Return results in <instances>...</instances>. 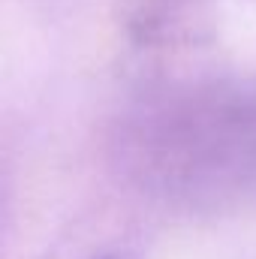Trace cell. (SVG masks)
<instances>
[{
	"instance_id": "cell-1",
	"label": "cell",
	"mask_w": 256,
	"mask_h": 259,
	"mask_svg": "<svg viewBox=\"0 0 256 259\" xmlns=\"http://www.w3.org/2000/svg\"><path fill=\"white\" fill-rule=\"evenodd\" d=\"M115 154L172 199H256V78L205 81L142 100L118 121Z\"/></svg>"
},
{
	"instance_id": "cell-2",
	"label": "cell",
	"mask_w": 256,
	"mask_h": 259,
	"mask_svg": "<svg viewBox=\"0 0 256 259\" xmlns=\"http://www.w3.org/2000/svg\"><path fill=\"white\" fill-rule=\"evenodd\" d=\"M94 259H133L127 253H103V256H94Z\"/></svg>"
}]
</instances>
